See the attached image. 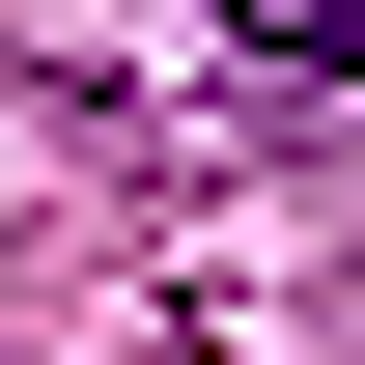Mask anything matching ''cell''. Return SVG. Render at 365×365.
Returning <instances> with one entry per match:
<instances>
[{"label":"cell","instance_id":"cell-1","mask_svg":"<svg viewBox=\"0 0 365 365\" xmlns=\"http://www.w3.org/2000/svg\"><path fill=\"white\" fill-rule=\"evenodd\" d=\"M225 29L281 56V85H365V0H225Z\"/></svg>","mask_w":365,"mask_h":365}]
</instances>
